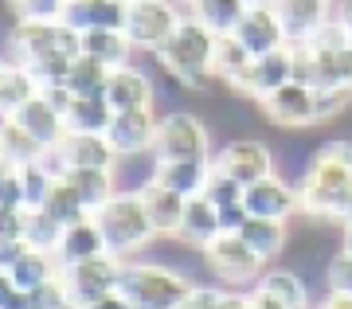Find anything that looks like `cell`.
I'll list each match as a JSON object with an SVG mask.
<instances>
[{"label": "cell", "instance_id": "6da1fadb", "mask_svg": "<svg viewBox=\"0 0 352 309\" xmlns=\"http://www.w3.org/2000/svg\"><path fill=\"white\" fill-rule=\"evenodd\" d=\"M305 223L349 227L352 223V141H321L298 176Z\"/></svg>", "mask_w": 352, "mask_h": 309}, {"label": "cell", "instance_id": "7a4b0ae2", "mask_svg": "<svg viewBox=\"0 0 352 309\" xmlns=\"http://www.w3.org/2000/svg\"><path fill=\"white\" fill-rule=\"evenodd\" d=\"M215 32L208 24H200L192 12H184V20L176 24V32L153 51V59L173 83L188 90H200L212 78V59H215Z\"/></svg>", "mask_w": 352, "mask_h": 309}, {"label": "cell", "instance_id": "3957f363", "mask_svg": "<svg viewBox=\"0 0 352 309\" xmlns=\"http://www.w3.org/2000/svg\"><path fill=\"white\" fill-rule=\"evenodd\" d=\"M94 220H98V231L106 239V251L118 255V259H133V255H141L149 247L153 239H161L138 188H122L118 196H110L94 211Z\"/></svg>", "mask_w": 352, "mask_h": 309}, {"label": "cell", "instance_id": "277c9868", "mask_svg": "<svg viewBox=\"0 0 352 309\" xmlns=\"http://www.w3.org/2000/svg\"><path fill=\"white\" fill-rule=\"evenodd\" d=\"M196 278L180 274L176 266H161V262H122V278L118 290L133 309H180L184 297L192 294Z\"/></svg>", "mask_w": 352, "mask_h": 309}, {"label": "cell", "instance_id": "5b68a950", "mask_svg": "<svg viewBox=\"0 0 352 309\" xmlns=\"http://www.w3.org/2000/svg\"><path fill=\"white\" fill-rule=\"evenodd\" d=\"M204 266L212 270L215 282L223 286H254L263 278L266 262L258 259V251L239 235V231H219V235L200 251Z\"/></svg>", "mask_w": 352, "mask_h": 309}, {"label": "cell", "instance_id": "8992f818", "mask_svg": "<svg viewBox=\"0 0 352 309\" xmlns=\"http://www.w3.org/2000/svg\"><path fill=\"white\" fill-rule=\"evenodd\" d=\"M157 161H184V157H215L212 153V129L204 125L200 114L192 110H173L161 118L157 129V145H153Z\"/></svg>", "mask_w": 352, "mask_h": 309}, {"label": "cell", "instance_id": "52a82bcc", "mask_svg": "<svg viewBox=\"0 0 352 309\" xmlns=\"http://www.w3.org/2000/svg\"><path fill=\"white\" fill-rule=\"evenodd\" d=\"M254 106H258V114H263L274 129H282V134H305V129L317 125V94H314V87H305L298 78L282 83V87L270 90L266 98L254 102Z\"/></svg>", "mask_w": 352, "mask_h": 309}, {"label": "cell", "instance_id": "ba28073f", "mask_svg": "<svg viewBox=\"0 0 352 309\" xmlns=\"http://www.w3.org/2000/svg\"><path fill=\"white\" fill-rule=\"evenodd\" d=\"M184 20V8L176 0H133L126 12V36L138 51H157Z\"/></svg>", "mask_w": 352, "mask_h": 309}, {"label": "cell", "instance_id": "9c48e42d", "mask_svg": "<svg viewBox=\"0 0 352 309\" xmlns=\"http://www.w3.org/2000/svg\"><path fill=\"white\" fill-rule=\"evenodd\" d=\"M122 262L118 255H98V259H87V262H75V266H63L59 278H63L67 294L78 309L98 301V297L113 294L118 290V278H122Z\"/></svg>", "mask_w": 352, "mask_h": 309}, {"label": "cell", "instance_id": "30bf717a", "mask_svg": "<svg viewBox=\"0 0 352 309\" xmlns=\"http://www.w3.org/2000/svg\"><path fill=\"white\" fill-rule=\"evenodd\" d=\"M157 129H161V118L153 114V106H141V110H118L113 114L106 137H110L113 153H118L122 161H133L141 153H153Z\"/></svg>", "mask_w": 352, "mask_h": 309}, {"label": "cell", "instance_id": "8fae6325", "mask_svg": "<svg viewBox=\"0 0 352 309\" xmlns=\"http://www.w3.org/2000/svg\"><path fill=\"white\" fill-rule=\"evenodd\" d=\"M289 78H294V47H278V51H266V55H254L251 67L243 71V78L227 90V94L258 102V98H266L270 90H278L282 83H289Z\"/></svg>", "mask_w": 352, "mask_h": 309}, {"label": "cell", "instance_id": "7c38bea8", "mask_svg": "<svg viewBox=\"0 0 352 309\" xmlns=\"http://www.w3.org/2000/svg\"><path fill=\"white\" fill-rule=\"evenodd\" d=\"M243 208L247 215H263V220H294V215H302V192L298 184H289L286 176H263V180H254L247 192H243Z\"/></svg>", "mask_w": 352, "mask_h": 309}, {"label": "cell", "instance_id": "4fadbf2b", "mask_svg": "<svg viewBox=\"0 0 352 309\" xmlns=\"http://www.w3.org/2000/svg\"><path fill=\"white\" fill-rule=\"evenodd\" d=\"M215 164L227 176H235L243 188H251L254 180L274 173V153H270V145L254 141V137H235L223 149H215Z\"/></svg>", "mask_w": 352, "mask_h": 309}, {"label": "cell", "instance_id": "5bb4252c", "mask_svg": "<svg viewBox=\"0 0 352 309\" xmlns=\"http://www.w3.org/2000/svg\"><path fill=\"white\" fill-rule=\"evenodd\" d=\"M235 36L243 39V47L251 51V55H266V51L289 47L286 28H282V20H278L274 4H247L243 20L235 24Z\"/></svg>", "mask_w": 352, "mask_h": 309}, {"label": "cell", "instance_id": "9a60e30c", "mask_svg": "<svg viewBox=\"0 0 352 309\" xmlns=\"http://www.w3.org/2000/svg\"><path fill=\"white\" fill-rule=\"evenodd\" d=\"M55 157H59V173L67 164H90V169H118V153H113L110 137L106 134H78V129H67V137L55 145Z\"/></svg>", "mask_w": 352, "mask_h": 309}, {"label": "cell", "instance_id": "2e32d148", "mask_svg": "<svg viewBox=\"0 0 352 309\" xmlns=\"http://www.w3.org/2000/svg\"><path fill=\"white\" fill-rule=\"evenodd\" d=\"M138 192H141V200H145V211H149L157 235H161V239H176V235H180L188 196H180V192H173V188H164L161 180H153V176L138 188Z\"/></svg>", "mask_w": 352, "mask_h": 309}, {"label": "cell", "instance_id": "e0dca14e", "mask_svg": "<svg viewBox=\"0 0 352 309\" xmlns=\"http://www.w3.org/2000/svg\"><path fill=\"white\" fill-rule=\"evenodd\" d=\"M215 157H184V161H157L153 157V180H161L164 188H173L180 196H200L208 180H212Z\"/></svg>", "mask_w": 352, "mask_h": 309}, {"label": "cell", "instance_id": "ac0fdd59", "mask_svg": "<svg viewBox=\"0 0 352 309\" xmlns=\"http://www.w3.org/2000/svg\"><path fill=\"white\" fill-rule=\"evenodd\" d=\"M274 8L289 43H305L317 28L333 20V0H274Z\"/></svg>", "mask_w": 352, "mask_h": 309}, {"label": "cell", "instance_id": "d6986e66", "mask_svg": "<svg viewBox=\"0 0 352 309\" xmlns=\"http://www.w3.org/2000/svg\"><path fill=\"white\" fill-rule=\"evenodd\" d=\"M59 259L51 255V251H36V247H24L16 259L0 262V274H4V282L20 286V290H36V286L51 282V278H59Z\"/></svg>", "mask_w": 352, "mask_h": 309}, {"label": "cell", "instance_id": "ffe728a7", "mask_svg": "<svg viewBox=\"0 0 352 309\" xmlns=\"http://www.w3.org/2000/svg\"><path fill=\"white\" fill-rule=\"evenodd\" d=\"M67 180V184L75 188L78 196H82V204H87V211L94 215V211L106 204L110 196H118L122 192V184H118V169H90V164H67L63 173H59Z\"/></svg>", "mask_w": 352, "mask_h": 309}, {"label": "cell", "instance_id": "44dd1931", "mask_svg": "<svg viewBox=\"0 0 352 309\" xmlns=\"http://www.w3.org/2000/svg\"><path fill=\"white\" fill-rule=\"evenodd\" d=\"M223 231V220H219V208H215L212 200L204 196H192L188 208H184V223H180V243L188 251H204L208 243H212L215 235Z\"/></svg>", "mask_w": 352, "mask_h": 309}, {"label": "cell", "instance_id": "7402d4cb", "mask_svg": "<svg viewBox=\"0 0 352 309\" xmlns=\"http://www.w3.org/2000/svg\"><path fill=\"white\" fill-rule=\"evenodd\" d=\"M98 255H110V251H106V239H102L98 220H94V215L71 223V227L63 231V239H59V251H55L59 266H75V262L98 259Z\"/></svg>", "mask_w": 352, "mask_h": 309}, {"label": "cell", "instance_id": "603a6c76", "mask_svg": "<svg viewBox=\"0 0 352 309\" xmlns=\"http://www.w3.org/2000/svg\"><path fill=\"white\" fill-rule=\"evenodd\" d=\"M106 98H110L113 110H141V106H153V83L149 74L138 71V67H113L110 83H106Z\"/></svg>", "mask_w": 352, "mask_h": 309}, {"label": "cell", "instance_id": "cb8c5ba5", "mask_svg": "<svg viewBox=\"0 0 352 309\" xmlns=\"http://www.w3.org/2000/svg\"><path fill=\"white\" fill-rule=\"evenodd\" d=\"M12 118L24 125V129L36 137L43 149H55V145H59V141L67 137V114H59L47 98H43V94H39V98H32L24 110L12 114Z\"/></svg>", "mask_w": 352, "mask_h": 309}, {"label": "cell", "instance_id": "d4e9b609", "mask_svg": "<svg viewBox=\"0 0 352 309\" xmlns=\"http://www.w3.org/2000/svg\"><path fill=\"white\" fill-rule=\"evenodd\" d=\"M129 4L122 0H67L63 20L75 32H90V28H126Z\"/></svg>", "mask_w": 352, "mask_h": 309}, {"label": "cell", "instance_id": "484cf974", "mask_svg": "<svg viewBox=\"0 0 352 309\" xmlns=\"http://www.w3.org/2000/svg\"><path fill=\"white\" fill-rule=\"evenodd\" d=\"M239 235L258 251V259L263 262H274L286 255L289 247V223L286 220H263V215H247L239 227Z\"/></svg>", "mask_w": 352, "mask_h": 309}, {"label": "cell", "instance_id": "4316f807", "mask_svg": "<svg viewBox=\"0 0 352 309\" xmlns=\"http://www.w3.org/2000/svg\"><path fill=\"white\" fill-rule=\"evenodd\" d=\"M39 90H43V83L32 74V67L4 63V71H0V110H4V118L20 114L32 98H39Z\"/></svg>", "mask_w": 352, "mask_h": 309}, {"label": "cell", "instance_id": "83f0119b", "mask_svg": "<svg viewBox=\"0 0 352 309\" xmlns=\"http://www.w3.org/2000/svg\"><path fill=\"white\" fill-rule=\"evenodd\" d=\"M82 51L102 59L106 67H126L138 47L126 36V28H90V32H82Z\"/></svg>", "mask_w": 352, "mask_h": 309}, {"label": "cell", "instance_id": "f1b7e54d", "mask_svg": "<svg viewBox=\"0 0 352 309\" xmlns=\"http://www.w3.org/2000/svg\"><path fill=\"white\" fill-rule=\"evenodd\" d=\"M113 106L106 94H75L71 102V114H67V129H78V134H106L113 122Z\"/></svg>", "mask_w": 352, "mask_h": 309}, {"label": "cell", "instance_id": "f546056e", "mask_svg": "<svg viewBox=\"0 0 352 309\" xmlns=\"http://www.w3.org/2000/svg\"><path fill=\"white\" fill-rule=\"evenodd\" d=\"M251 59H254V55L243 47V39L235 36V32H231V36H219V39H215L212 78H215V83H223V87L231 90V87L243 78V71L251 67Z\"/></svg>", "mask_w": 352, "mask_h": 309}, {"label": "cell", "instance_id": "4dcf8cb0", "mask_svg": "<svg viewBox=\"0 0 352 309\" xmlns=\"http://www.w3.org/2000/svg\"><path fill=\"white\" fill-rule=\"evenodd\" d=\"M43 153H47V149L39 145L16 118H4V129H0V157H4V169H24V164L39 161Z\"/></svg>", "mask_w": 352, "mask_h": 309}, {"label": "cell", "instance_id": "1f68e13d", "mask_svg": "<svg viewBox=\"0 0 352 309\" xmlns=\"http://www.w3.org/2000/svg\"><path fill=\"white\" fill-rule=\"evenodd\" d=\"M263 290H270L274 297H282L289 309H314L309 301V282H305L302 270H294V266H274V270H266L258 278Z\"/></svg>", "mask_w": 352, "mask_h": 309}, {"label": "cell", "instance_id": "d6a6232c", "mask_svg": "<svg viewBox=\"0 0 352 309\" xmlns=\"http://www.w3.org/2000/svg\"><path fill=\"white\" fill-rule=\"evenodd\" d=\"M243 12H247L243 0H200V4L192 8V16H196L200 24L212 28L215 36H231L235 24L243 20Z\"/></svg>", "mask_w": 352, "mask_h": 309}, {"label": "cell", "instance_id": "836d02e7", "mask_svg": "<svg viewBox=\"0 0 352 309\" xmlns=\"http://www.w3.org/2000/svg\"><path fill=\"white\" fill-rule=\"evenodd\" d=\"M110 71L113 67H106L102 59H94V55H78L75 63H71V74H67V87L75 90V94H106V83H110Z\"/></svg>", "mask_w": 352, "mask_h": 309}, {"label": "cell", "instance_id": "e575fe53", "mask_svg": "<svg viewBox=\"0 0 352 309\" xmlns=\"http://www.w3.org/2000/svg\"><path fill=\"white\" fill-rule=\"evenodd\" d=\"M63 223L55 220V215H47L43 208H36V211H28L24 215V243L28 247H36V251H59V239H63Z\"/></svg>", "mask_w": 352, "mask_h": 309}, {"label": "cell", "instance_id": "d590c367", "mask_svg": "<svg viewBox=\"0 0 352 309\" xmlns=\"http://www.w3.org/2000/svg\"><path fill=\"white\" fill-rule=\"evenodd\" d=\"M43 211H47V215H55L63 227H71V223H78V220H87V215H90L87 204H82V196H78L75 188L67 184L63 176H59V180H55V188L47 192V200H43Z\"/></svg>", "mask_w": 352, "mask_h": 309}, {"label": "cell", "instance_id": "8d00e7d4", "mask_svg": "<svg viewBox=\"0 0 352 309\" xmlns=\"http://www.w3.org/2000/svg\"><path fill=\"white\" fill-rule=\"evenodd\" d=\"M243 192H247V188H243L235 176H227L219 164L212 169V180H208V188H204V196L212 200L219 211H223V208H235V204H243Z\"/></svg>", "mask_w": 352, "mask_h": 309}, {"label": "cell", "instance_id": "74e56055", "mask_svg": "<svg viewBox=\"0 0 352 309\" xmlns=\"http://www.w3.org/2000/svg\"><path fill=\"white\" fill-rule=\"evenodd\" d=\"M317 125L352 110V87H317Z\"/></svg>", "mask_w": 352, "mask_h": 309}, {"label": "cell", "instance_id": "f35d334b", "mask_svg": "<svg viewBox=\"0 0 352 309\" xmlns=\"http://www.w3.org/2000/svg\"><path fill=\"white\" fill-rule=\"evenodd\" d=\"M16 20H63L67 0H8Z\"/></svg>", "mask_w": 352, "mask_h": 309}, {"label": "cell", "instance_id": "ab89813d", "mask_svg": "<svg viewBox=\"0 0 352 309\" xmlns=\"http://www.w3.org/2000/svg\"><path fill=\"white\" fill-rule=\"evenodd\" d=\"M325 290H337V294H352V255L344 247L333 251L325 262Z\"/></svg>", "mask_w": 352, "mask_h": 309}, {"label": "cell", "instance_id": "60d3db41", "mask_svg": "<svg viewBox=\"0 0 352 309\" xmlns=\"http://www.w3.org/2000/svg\"><path fill=\"white\" fill-rule=\"evenodd\" d=\"M32 294V309H78L75 301H71V294H67L63 278H51V282L36 286V290H28Z\"/></svg>", "mask_w": 352, "mask_h": 309}, {"label": "cell", "instance_id": "b9f144b4", "mask_svg": "<svg viewBox=\"0 0 352 309\" xmlns=\"http://www.w3.org/2000/svg\"><path fill=\"white\" fill-rule=\"evenodd\" d=\"M0 211H28L20 169H4V180H0Z\"/></svg>", "mask_w": 352, "mask_h": 309}, {"label": "cell", "instance_id": "7bdbcfd3", "mask_svg": "<svg viewBox=\"0 0 352 309\" xmlns=\"http://www.w3.org/2000/svg\"><path fill=\"white\" fill-rule=\"evenodd\" d=\"M223 290L227 286H208V282H196L192 286V294L184 297V306L180 309H219V301H223Z\"/></svg>", "mask_w": 352, "mask_h": 309}, {"label": "cell", "instance_id": "ee69618b", "mask_svg": "<svg viewBox=\"0 0 352 309\" xmlns=\"http://www.w3.org/2000/svg\"><path fill=\"white\" fill-rule=\"evenodd\" d=\"M0 309H32V294L0 278Z\"/></svg>", "mask_w": 352, "mask_h": 309}, {"label": "cell", "instance_id": "f6af8a7d", "mask_svg": "<svg viewBox=\"0 0 352 309\" xmlns=\"http://www.w3.org/2000/svg\"><path fill=\"white\" fill-rule=\"evenodd\" d=\"M314 309H352V294H337V290H325V297L317 301Z\"/></svg>", "mask_w": 352, "mask_h": 309}, {"label": "cell", "instance_id": "bcb514c9", "mask_svg": "<svg viewBox=\"0 0 352 309\" xmlns=\"http://www.w3.org/2000/svg\"><path fill=\"white\" fill-rule=\"evenodd\" d=\"M82 309H133V306L122 297V290H113V294L98 297V301H90V306H82Z\"/></svg>", "mask_w": 352, "mask_h": 309}, {"label": "cell", "instance_id": "7dc6e473", "mask_svg": "<svg viewBox=\"0 0 352 309\" xmlns=\"http://www.w3.org/2000/svg\"><path fill=\"white\" fill-rule=\"evenodd\" d=\"M219 309H251V297L243 294V290H223V301Z\"/></svg>", "mask_w": 352, "mask_h": 309}, {"label": "cell", "instance_id": "c3c4849f", "mask_svg": "<svg viewBox=\"0 0 352 309\" xmlns=\"http://www.w3.org/2000/svg\"><path fill=\"white\" fill-rule=\"evenodd\" d=\"M333 16H337L340 24H344V32L352 36V0H333Z\"/></svg>", "mask_w": 352, "mask_h": 309}, {"label": "cell", "instance_id": "681fc988", "mask_svg": "<svg viewBox=\"0 0 352 309\" xmlns=\"http://www.w3.org/2000/svg\"><path fill=\"white\" fill-rule=\"evenodd\" d=\"M340 247L352 255V223H349V227H340Z\"/></svg>", "mask_w": 352, "mask_h": 309}, {"label": "cell", "instance_id": "f907efd6", "mask_svg": "<svg viewBox=\"0 0 352 309\" xmlns=\"http://www.w3.org/2000/svg\"><path fill=\"white\" fill-rule=\"evenodd\" d=\"M176 4H180V8H184V12H192V8H196V4H200V0H176Z\"/></svg>", "mask_w": 352, "mask_h": 309}, {"label": "cell", "instance_id": "816d5d0a", "mask_svg": "<svg viewBox=\"0 0 352 309\" xmlns=\"http://www.w3.org/2000/svg\"><path fill=\"white\" fill-rule=\"evenodd\" d=\"M243 4H274V0H243Z\"/></svg>", "mask_w": 352, "mask_h": 309}]
</instances>
